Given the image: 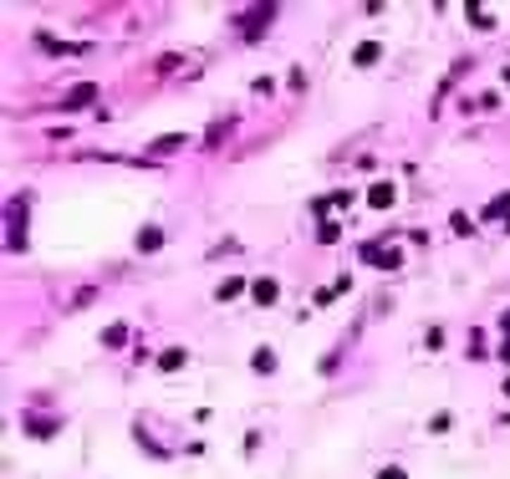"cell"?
<instances>
[{
	"label": "cell",
	"instance_id": "cell-5",
	"mask_svg": "<svg viewBox=\"0 0 510 479\" xmlns=\"http://www.w3.org/2000/svg\"><path fill=\"white\" fill-rule=\"evenodd\" d=\"M352 56H357V67H373V61L382 56V46H378V41H363V46H357Z\"/></svg>",
	"mask_w": 510,
	"mask_h": 479
},
{
	"label": "cell",
	"instance_id": "cell-10",
	"mask_svg": "<svg viewBox=\"0 0 510 479\" xmlns=\"http://www.w3.org/2000/svg\"><path fill=\"white\" fill-rule=\"evenodd\" d=\"M102 342H108V347H123V342H128V326H123V321H113L108 332H102Z\"/></svg>",
	"mask_w": 510,
	"mask_h": 479
},
{
	"label": "cell",
	"instance_id": "cell-9",
	"mask_svg": "<svg viewBox=\"0 0 510 479\" xmlns=\"http://www.w3.org/2000/svg\"><path fill=\"white\" fill-rule=\"evenodd\" d=\"M500 214L510 220V194H500V199H490V209H485V220H500Z\"/></svg>",
	"mask_w": 510,
	"mask_h": 479
},
{
	"label": "cell",
	"instance_id": "cell-13",
	"mask_svg": "<svg viewBox=\"0 0 510 479\" xmlns=\"http://www.w3.org/2000/svg\"><path fill=\"white\" fill-rule=\"evenodd\" d=\"M470 20H475L480 31H485V26H495V20H490V11H485V6H470Z\"/></svg>",
	"mask_w": 510,
	"mask_h": 479
},
{
	"label": "cell",
	"instance_id": "cell-11",
	"mask_svg": "<svg viewBox=\"0 0 510 479\" xmlns=\"http://www.w3.org/2000/svg\"><path fill=\"white\" fill-rule=\"evenodd\" d=\"M250 362H255V373H275V352H255Z\"/></svg>",
	"mask_w": 510,
	"mask_h": 479
},
{
	"label": "cell",
	"instance_id": "cell-1",
	"mask_svg": "<svg viewBox=\"0 0 510 479\" xmlns=\"http://www.w3.org/2000/svg\"><path fill=\"white\" fill-rule=\"evenodd\" d=\"M250 296H255V306H275V296H281V286H275L270 275H261V280L250 286Z\"/></svg>",
	"mask_w": 510,
	"mask_h": 479
},
{
	"label": "cell",
	"instance_id": "cell-2",
	"mask_svg": "<svg viewBox=\"0 0 510 479\" xmlns=\"http://www.w3.org/2000/svg\"><path fill=\"white\" fill-rule=\"evenodd\" d=\"M6 220H11V235H6V240H11V250H20V245H26V230H20L26 209H20V204H11V209H6Z\"/></svg>",
	"mask_w": 510,
	"mask_h": 479
},
{
	"label": "cell",
	"instance_id": "cell-8",
	"mask_svg": "<svg viewBox=\"0 0 510 479\" xmlns=\"http://www.w3.org/2000/svg\"><path fill=\"white\" fill-rule=\"evenodd\" d=\"M179 143H189V138H184V133H163V138L154 143V154H174V148H179Z\"/></svg>",
	"mask_w": 510,
	"mask_h": 479
},
{
	"label": "cell",
	"instance_id": "cell-3",
	"mask_svg": "<svg viewBox=\"0 0 510 479\" xmlns=\"http://www.w3.org/2000/svg\"><path fill=\"white\" fill-rule=\"evenodd\" d=\"M97 102V82H82V87H72V92H67V102H61V107H92Z\"/></svg>",
	"mask_w": 510,
	"mask_h": 479
},
{
	"label": "cell",
	"instance_id": "cell-4",
	"mask_svg": "<svg viewBox=\"0 0 510 479\" xmlns=\"http://www.w3.org/2000/svg\"><path fill=\"white\" fill-rule=\"evenodd\" d=\"M368 199H373L378 209H388V204L398 199V189H393V184H373V189H368Z\"/></svg>",
	"mask_w": 510,
	"mask_h": 479
},
{
	"label": "cell",
	"instance_id": "cell-6",
	"mask_svg": "<svg viewBox=\"0 0 510 479\" xmlns=\"http://www.w3.org/2000/svg\"><path fill=\"white\" fill-rule=\"evenodd\" d=\"M158 245H163V230H158V225L138 230V250H158Z\"/></svg>",
	"mask_w": 510,
	"mask_h": 479
},
{
	"label": "cell",
	"instance_id": "cell-7",
	"mask_svg": "<svg viewBox=\"0 0 510 479\" xmlns=\"http://www.w3.org/2000/svg\"><path fill=\"white\" fill-rule=\"evenodd\" d=\"M158 367H163V373H174V367H184V347H168V352H158Z\"/></svg>",
	"mask_w": 510,
	"mask_h": 479
},
{
	"label": "cell",
	"instance_id": "cell-15",
	"mask_svg": "<svg viewBox=\"0 0 510 479\" xmlns=\"http://www.w3.org/2000/svg\"><path fill=\"white\" fill-rule=\"evenodd\" d=\"M382 479H409V474H403V469H382Z\"/></svg>",
	"mask_w": 510,
	"mask_h": 479
},
{
	"label": "cell",
	"instance_id": "cell-12",
	"mask_svg": "<svg viewBox=\"0 0 510 479\" xmlns=\"http://www.w3.org/2000/svg\"><path fill=\"white\" fill-rule=\"evenodd\" d=\"M245 291V280H225V286H220V301H235Z\"/></svg>",
	"mask_w": 510,
	"mask_h": 479
},
{
	"label": "cell",
	"instance_id": "cell-14",
	"mask_svg": "<svg viewBox=\"0 0 510 479\" xmlns=\"http://www.w3.org/2000/svg\"><path fill=\"white\" fill-rule=\"evenodd\" d=\"M500 326H505V342H500V357L510 362V306H505V316H500Z\"/></svg>",
	"mask_w": 510,
	"mask_h": 479
}]
</instances>
